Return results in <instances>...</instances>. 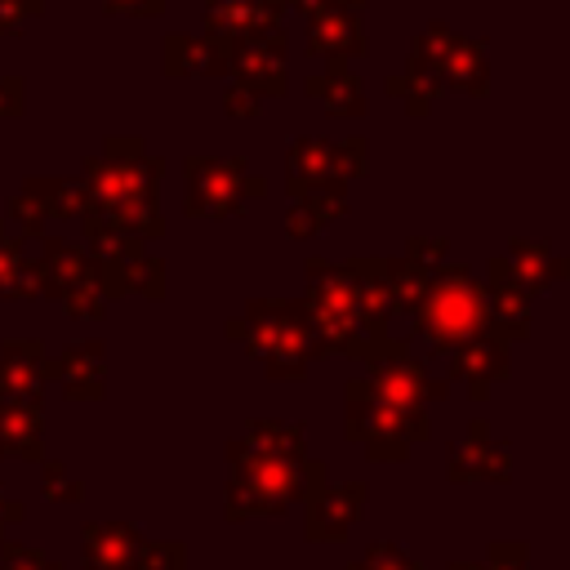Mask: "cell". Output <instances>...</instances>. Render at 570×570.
<instances>
[{"mask_svg": "<svg viewBox=\"0 0 570 570\" xmlns=\"http://www.w3.org/2000/svg\"><path fill=\"white\" fill-rule=\"evenodd\" d=\"M160 178L165 160L142 147V138L116 134L102 142L98 156L85 160V232L125 236V240H156L165 232L160 218Z\"/></svg>", "mask_w": 570, "mask_h": 570, "instance_id": "1", "label": "cell"}, {"mask_svg": "<svg viewBox=\"0 0 570 570\" xmlns=\"http://www.w3.org/2000/svg\"><path fill=\"white\" fill-rule=\"evenodd\" d=\"M410 325H414V338L428 343V356H450L463 343L494 334L481 281L463 263H450V258L441 267H432L428 289H423L419 307L410 312Z\"/></svg>", "mask_w": 570, "mask_h": 570, "instance_id": "2", "label": "cell"}, {"mask_svg": "<svg viewBox=\"0 0 570 570\" xmlns=\"http://www.w3.org/2000/svg\"><path fill=\"white\" fill-rule=\"evenodd\" d=\"M227 338L258 356L272 379H307V365L316 361V338L307 330L303 303L285 298H254L240 316L227 321Z\"/></svg>", "mask_w": 570, "mask_h": 570, "instance_id": "3", "label": "cell"}, {"mask_svg": "<svg viewBox=\"0 0 570 570\" xmlns=\"http://www.w3.org/2000/svg\"><path fill=\"white\" fill-rule=\"evenodd\" d=\"M232 481H227V521L272 517L303 499V459L258 454L245 441L227 445Z\"/></svg>", "mask_w": 570, "mask_h": 570, "instance_id": "4", "label": "cell"}, {"mask_svg": "<svg viewBox=\"0 0 570 570\" xmlns=\"http://www.w3.org/2000/svg\"><path fill=\"white\" fill-rule=\"evenodd\" d=\"M303 316L316 338V356H361V316H356V289L343 263L307 258V294Z\"/></svg>", "mask_w": 570, "mask_h": 570, "instance_id": "5", "label": "cell"}, {"mask_svg": "<svg viewBox=\"0 0 570 570\" xmlns=\"http://www.w3.org/2000/svg\"><path fill=\"white\" fill-rule=\"evenodd\" d=\"M187 178V218H232L249 200L267 196V178L249 174L245 156H187L183 160Z\"/></svg>", "mask_w": 570, "mask_h": 570, "instance_id": "6", "label": "cell"}, {"mask_svg": "<svg viewBox=\"0 0 570 570\" xmlns=\"http://www.w3.org/2000/svg\"><path fill=\"white\" fill-rule=\"evenodd\" d=\"M432 436V419L428 414H401L383 401H374L361 379L347 383V441L365 445V459L374 463H392L405 459L410 445Z\"/></svg>", "mask_w": 570, "mask_h": 570, "instance_id": "7", "label": "cell"}, {"mask_svg": "<svg viewBox=\"0 0 570 570\" xmlns=\"http://www.w3.org/2000/svg\"><path fill=\"white\" fill-rule=\"evenodd\" d=\"M85 254L94 263L102 298H160L165 294V263L142 249V240L85 232Z\"/></svg>", "mask_w": 570, "mask_h": 570, "instance_id": "8", "label": "cell"}, {"mask_svg": "<svg viewBox=\"0 0 570 570\" xmlns=\"http://www.w3.org/2000/svg\"><path fill=\"white\" fill-rule=\"evenodd\" d=\"M36 276H40V294L58 298L67 316L98 321L107 312V298L98 289V276H94V263H89L85 245H71L62 236H40Z\"/></svg>", "mask_w": 570, "mask_h": 570, "instance_id": "9", "label": "cell"}, {"mask_svg": "<svg viewBox=\"0 0 570 570\" xmlns=\"http://www.w3.org/2000/svg\"><path fill=\"white\" fill-rule=\"evenodd\" d=\"M410 67L428 71L441 89H459L481 98L490 85V62H485V40L472 36H454L450 27L432 22L428 31H419L414 49H410Z\"/></svg>", "mask_w": 570, "mask_h": 570, "instance_id": "10", "label": "cell"}, {"mask_svg": "<svg viewBox=\"0 0 570 570\" xmlns=\"http://www.w3.org/2000/svg\"><path fill=\"white\" fill-rule=\"evenodd\" d=\"M361 387L374 401H383V405H392L401 414H428V401H445L450 396V379H432L428 365L410 356V343L396 347L392 356L374 361L370 374L361 379Z\"/></svg>", "mask_w": 570, "mask_h": 570, "instance_id": "11", "label": "cell"}, {"mask_svg": "<svg viewBox=\"0 0 570 570\" xmlns=\"http://www.w3.org/2000/svg\"><path fill=\"white\" fill-rule=\"evenodd\" d=\"M289 36L285 27L263 36H240L227 45V76L258 98H281L289 89Z\"/></svg>", "mask_w": 570, "mask_h": 570, "instance_id": "12", "label": "cell"}, {"mask_svg": "<svg viewBox=\"0 0 570 570\" xmlns=\"http://www.w3.org/2000/svg\"><path fill=\"white\" fill-rule=\"evenodd\" d=\"M370 142L361 134L347 138H294L289 142V183H352L370 169Z\"/></svg>", "mask_w": 570, "mask_h": 570, "instance_id": "13", "label": "cell"}, {"mask_svg": "<svg viewBox=\"0 0 570 570\" xmlns=\"http://www.w3.org/2000/svg\"><path fill=\"white\" fill-rule=\"evenodd\" d=\"M445 472L454 485H463V481H494L499 485L512 476V450H508V441H499L490 432L485 419H472L468 436H459L445 450Z\"/></svg>", "mask_w": 570, "mask_h": 570, "instance_id": "14", "label": "cell"}, {"mask_svg": "<svg viewBox=\"0 0 570 570\" xmlns=\"http://www.w3.org/2000/svg\"><path fill=\"white\" fill-rule=\"evenodd\" d=\"M365 499H370V485L365 481H343V485H321L316 494H307V525L303 534L312 543H338L352 534V525L361 521L365 512Z\"/></svg>", "mask_w": 570, "mask_h": 570, "instance_id": "15", "label": "cell"}, {"mask_svg": "<svg viewBox=\"0 0 570 570\" xmlns=\"http://www.w3.org/2000/svg\"><path fill=\"white\" fill-rule=\"evenodd\" d=\"M307 53L321 58L325 67H347L352 58H365L370 40H365L361 13L343 9V4H330V9L312 13L307 18Z\"/></svg>", "mask_w": 570, "mask_h": 570, "instance_id": "16", "label": "cell"}, {"mask_svg": "<svg viewBox=\"0 0 570 570\" xmlns=\"http://www.w3.org/2000/svg\"><path fill=\"white\" fill-rule=\"evenodd\" d=\"M485 307H490V325H494V334L512 347V343H521L525 334H530V307H534V298L521 289V281L512 276V267H508V258L503 254H494L490 258V272H485Z\"/></svg>", "mask_w": 570, "mask_h": 570, "instance_id": "17", "label": "cell"}, {"mask_svg": "<svg viewBox=\"0 0 570 570\" xmlns=\"http://www.w3.org/2000/svg\"><path fill=\"white\" fill-rule=\"evenodd\" d=\"M285 0H209L205 4V31L218 45H232L240 36H263L285 27Z\"/></svg>", "mask_w": 570, "mask_h": 570, "instance_id": "18", "label": "cell"}, {"mask_svg": "<svg viewBox=\"0 0 570 570\" xmlns=\"http://www.w3.org/2000/svg\"><path fill=\"white\" fill-rule=\"evenodd\" d=\"M53 379V361L40 338H13L0 347V401H40Z\"/></svg>", "mask_w": 570, "mask_h": 570, "instance_id": "19", "label": "cell"}, {"mask_svg": "<svg viewBox=\"0 0 570 570\" xmlns=\"http://www.w3.org/2000/svg\"><path fill=\"white\" fill-rule=\"evenodd\" d=\"M147 534L129 521H85L80 525V570H129Z\"/></svg>", "mask_w": 570, "mask_h": 570, "instance_id": "20", "label": "cell"}, {"mask_svg": "<svg viewBox=\"0 0 570 570\" xmlns=\"http://www.w3.org/2000/svg\"><path fill=\"white\" fill-rule=\"evenodd\" d=\"M450 379L468 387L472 401H485L494 383L508 379V343L494 334H481L472 343H463L459 352H450Z\"/></svg>", "mask_w": 570, "mask_h": 570, "instance_id": "21", "label": "cell"}, {"mask_svg": "<svg viewBox=\"0 0 570 570\" xmlns=\"http://www.w3.org/2000/svg\"><path fill=\"white\" fill-rule=\"evenodd\" d=\"M53 379L62 383L67 401H98L107 392V356L98 338L71 343L58 361H53Z\"/></svg>", "mask_w": 570, "mask_h": 570, "instance_id": "22", "label": "cell"}, {"mask_svg": "<svg viewBox=\"0 0 570 570\" xmlns=\"http://www.w3.org/2000/svg\"><path fill=\"white\" fill-rule=\"evenodd\" d=\"M45 459V401H0V459Z\"/></svg>", "mask_w": 570, "mask_h": 570, "instance_id": "23", "label": "cell"}, {"mask_svg": "<svg viewBox=\"0 0 570 570\" xmlns=\"http://www.w3.org/2000/svg\"><path fill=\"white\" fill-rule=\"evenodd\" d=\"M165 76H187V80H214L227 76V45L209 36H165Z\"/></svg>", "mask_w": 570, "mask_h": 570, "instance_id": "24", "label": "cell"}, {"mask_svg": "<svg viewBox=\"0 0 570 570\" xmlns=\"http://www.w3.org/2000/svg\"><path fill=\"white\" fill-rule=\"evenodd\" d=\"M503 258H508L512 276L521 281V289H525L530 298H539L548 285L566 281V272H570V267H566V258H561L548 240H508Z\"/></svg>", "mask_w": 570, "mask_h": 570, "instance_id": "25", "label": "cell"}, {"mask_svg": "<svg viewBox=\"0 0 570 570\" xmlns=\"http://www.w3.org/2000/svg\"><path fill=\"white\" fill-rule=\"evenodd\" d=\"M307 94L330 111V116H338V120H361L365 116V85H361V76L356 71H347V67H325L321 76H307Z\"/></svg>", "mask_w": 570, "mask_h": 570, "instance_id": "26", "label": "cell"}, {"mask_svg": "<svg viewBox=\"0 0 570 570\" xmlns=\"http://www.w3.org/2000/svg\"><path fill=\"white\" fill-rule=\"evenodd\" d=\"M22 196L45 214V223L85 218V187H80V178L40 174V178H27V183H22Z\"/></svg>", "mask_w": 570, "mask_h": 570, "instance_id": "27", "label": "cell"}, {"mask_svg": "<svg viewBox=\"0 0 570 570\" xmlns=\"http://www.w3.org/2000/svg\"><path fill=\"white\" fill-rule=\"evenodd\" d=\"M240 441H245L249 450H258V454L307 459V432H303V423H281V419H249Z\"/></svg>", "mask_w": 570, "mask_h": 570, "instance_id": "28", "label": "cell"}, {"mask_svg": "<svg viewBox=\"0 0 570 570\" xmlns=\"http://www.w3.org/2000/svg\"><path fill=\"white\" fill-rule=\"evenodd\" d=\"M40 294V276H36V258L27 254V240L4 236L0 240V298H36Z\"/></svg>", "mask_w": 570, "mask_h": 570, "instance_id": "29", "label": "cell"}, {"mask_svg": "<svg viewBox=\"0 0 570 570\" xmlns=\"http://www.w3.org/2000/svg\"><path fill=\"white\" fill-rule=\"evenodd\" d=\"M428 267H419L414 258H383V285H387V303H392V312H414L419 307V298H423V289H428Z\"/></svg>", "mask_w": 570, "mask_h": 570, "instance_id": "30", "label": "cell"}, {"mask_svg": "<svg viewBox=\"0 0 570 570\" xmlns=\"http://www.w3.org/2000/svg\"><path fill=\"white\" fill-rule=\"evenodd\" d=\"M294 209H303L316 227L347 214V183H289Z\"/></svg>", "mask_w": 570, "mask_h": 570, "instance_id": "31", "label": "cell"}, {"mask_svg": "<svg viewBox=\"0 0 570 570\" xmlns=\"http://www.w3.org/2000/svg\"><path fill=\"white\" fill-rule=\"evenodd\" d=\"M436 94H441V85H436L428 71L410 67V62H405V71L387 76V98H401L410 116H428V107H432Z\"/></svg>", "mask_w": 570, "mask_h": 570, "instance_id": "32", "label": "cell"}, {"mask_svg": "<svg viewBox=\"0 0 570 570\" xmlns=\"http://www.w3.org/2000/svg\"><path fill=\"white\" fill-rule=\"evenodd\" d=\"M129 570H187V548L178 539H147Z\"/></svg>", "mask_w": 570, "mask_h": 570, "instance_id": "33", "label": "cell"}, {"mask_svg": "<svg viewBox=\"0 0 570 570\" xmlns=\"http://www.w3.org/2000/svg\"><path fill=\"white\" fill-rule=\"evenodd\" d=\"M4 227H9V236H18V240H40L45 236V214L18 191L13 200H9V209H4Z\"/></svg>", "mask_w": 570, "mask_h": 570, "instance_id": "34", "label": "cell"}, {"mask_svg": "<svg viewBox=\"0 0 570 570\" xmlns=\"http://www.w3.org/2000/svg\"><path fill=\"white\" fill-rule=\"evenodd\" d=\"M45 463V481H40V494L49 499V503H80L85 499V485L58 463V459H40Z\"/></svg>", "mask_w": 570, "mask_h": 570, "instance_id": "35", "label": "cell"}, {"mask_svg": "<svg viewBox=\"0 0 570 570\" xmlns=\"http://www.w3.org/2000/svg\"><path fill=\"white\" fill-rule=\"evenodd\" d=\"M347 570H423V566H419L405 548H396V543H370L365 557L352 561Z\"/></svg>", "mask_w": 570, "mask_h": 570, "instance_id": "36", "label": "cell"}, {"mask_svg": "<svg viewBox=\"0 0 570 570\" xmlns=\"http://www.w3.org/2000/svg\"><path fill=\"white\" fill-rule=\"evenodd\" d=\"M0 570H62L58 561H49L40 548L31 543H13V539H0Z\"/></svg>", "mask_w": 570, "mask_h": 570, "instance_id": "37", "label": "cell"}, {"mask_svg": "<svg viewBox=\"0 0 570 570\" xmlns=\"http://www.w3.org/2000/svg\"><path fill=\"white\" fill-rule=\"evenodd\" d=\"M45 9V0H0V36H18L27 27V18H36Z\"/></svg>", "mask_w": 570, "mask_h": 570, "instance_id": "38", "label": "cell"}, {"mask_svg": "<svg viewBox=\"0 0 570 570\" xmlns=\"http://www.w3.org/2000/svg\"><path fill=\"white\" fill-rule=\"evenodd\" d=\"M405 258H414L419 267H441L445 263V236H410L405 240Z\"/></svg>", "mask_w": 570, "mask_h": 570, "instance_id": "39", "label": "cell"}, {"mask_svg": "<svg viewBox=\"0 0 570 570\" xmlns=\"http://www.w3.org/2000/svg\"><path fill=\"white\" fill-rule=\"evenodd\" d=\"M258 107H263V98H258V94H249L245 85H236V80H232V85L223 89V111H227V116L249 120V116H258Z\"/></svg>", "mask_w": 570, "mask_h": 570, "instance_id": "40", "label": "cell"}, {"mask_svg": "<svg viewBox=\"0 0 570 570\" xmlns=\"http://www.w3.org/2000/svg\"><path fill=\"white\" fill-rule=\"evenodd\" d=\"M27 107V80L22 76H0V120L22 116Z\"/></svg>", "mask_w": 570, "mask_h": 570, "instance_id": "41", "label": "cell"}, {"mask_svg": "<svg viewBox=\"0 0 570 570\" xmlns=\"http://www.w3.org/2000/svg\"><path fill=\"white\" fill-rule=\"evenodd\" d=\"M102 4V13H134V18H156L160 9H165V0H98Z\"/></svg>", "mask_w": 570, "mask_h": 570, "instance_id": "42", "label": "cell"}, {"mask_svg": "<svg viewBox=\"0 0 570 570\" xmlns=\"http://www.w3.org/2000/svg\"><path fill=\"white\" fill-rule=\"evenodd\" d=\"M22 517H27V503L0 490V539H4V530H9V525H18Z\"/></svg>", "mask_w": 570, "mask_h": 570, "instance_id": "43", "label": "cell"}, {"mask_svg": "<svg viewBox=\"0 0 570 570\" xmlns=\"http://www.w3.org/2000/svg\"><path fill=\"white\" fill-rule=\"evenodd\" d=\"M285 232H289L294 240H307V236H316L321 227H316V223H312L303 209H294V205H289V214H285Z\"/></svg>", "mask_w": 570, "mask_h": 570, "instance_id": "44", "label": "cell"}, {"mask_svg": "<svg viewBox=\"0 0 570 570\" xmlns=\"http://www.w3.org/2000/svg\"><path fill=\"white\" fill-rule=\"evenodd\" d=\"M330 4H338V0H285V9H294V13H303V18H312V13L330 9Z\"/></svg>", "mask_w": 570, "mask_h": 570, "instance_id": "45", "label": "cell"}, {"mask_svg": "<svg viewBox=\"0 0 570 570\" xmlns=\"http://www.w3.org/2000/svg\"><path fill=\"white\" fill-rule=\"evenodd\" d=\"M450 570H485L481 561H450Z\"/></svg>", "mask_w": 570, "mask_h": 570, "instance_id": "46", "label": "cell"}, {"mask_svg": "<svg viewBox=\"0 0 570 570\" xmlns=\"http://www.w3.org/2000/svg\"><path fill=\"white\" fill-rule=\"evenodd\" d=\"M338 4H343V9H356V13H361V9L370 4V0H338Z\"/></svg>", "mask_w": 570, "mask_h": 570, "instance_id": "47", "label": "cell"}, {"mask_svg": "<svg viewBox=\"0 0 570 570\" xmlns=\"http://www.w3.org/2000/svg\"><path fill=\"white\" fill-rule=\"evenodd\" d=\"M4 236H9V227H4V218H0V240H4Z\"/></svg>", "mask_w": 570, "mask_h": 570, "instance_id": "48", "label": "cell"}]
</instances>
